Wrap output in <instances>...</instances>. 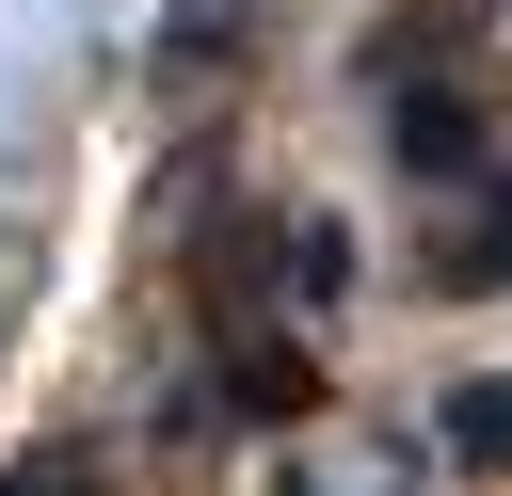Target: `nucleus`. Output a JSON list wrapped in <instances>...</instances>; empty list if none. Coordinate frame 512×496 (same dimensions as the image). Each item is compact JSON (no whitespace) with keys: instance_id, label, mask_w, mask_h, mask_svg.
<instances>
[{"instance_id":"nucleus-1","label":"nucleus","mask_w":512,"mask_h":496,"mask_svg":"<svg viewBox=\"0 0 512 496\" xmlns=\"http://www.w3.org/2000/svg\"><path fill=\"white\" fill-rule=\"evenodd\" d=\"M384 144H400V176H480V160H496V128H480L464 96H432V80L384 96Z\"/></svg>"},{"instance_id":"nucleus-2","label":"nucleus","mask_w":512,"mask_h":496,"mask_svg":"<svg viewBox=\"0 0 512 496\" xmlns=\"http://www.w3.org/2000/svg\"><path fill=\"white\" fill-rule=\"evenodd\" d=\"M224 400H240V416H304V400H320V368H304V352H272V336H224Z\"/></svg>"},{"instance_id":"nucleus-3","label":"nucleus","mask_w":512,"mask_h":496,"mask_svg":"<svg viewBox=\"0 0 512 496\" xmlns=\"http://www.w3.org/2000/svg\"><path fill=\"white\" fill-rule=\"evenodd\" d=\"M416 272H432V288H512V208H496V224H464V240H432Z\"/></svg>"},{"instance_id":"nucleus-4","label":"nucleus","mask_w":512,"mask_h":496,"mask_svg":"<svg viewBox=\"0 0 512 496\" xmlns=\"http://www.w3.org/2000/svg\"><path fill=\"white\" fill-rule=\"evenodd\" d=\"M448 448L512 480V384H448Z\"/></svg>"},{"instance_id":"nucleus-5","label":"nucleus","mask_w":512,"mask_h":496,"mask_svg":"<svg viewBox=\"0 0 512 496\" xmlns=\"http://www.w3.org/2000/svg\"><path fill=\"white\" fill-rule=\"evenodd\" d=\"M160 48H176V64H224V48H240V0H176Z\"/></svg>"},{"instance_id":"nucleus-6","label":"nucleus","mask_w":512,"mask_h":496,"mask_svg":"<svg viewBox=\"0 0 512 496\" xmlns=\"http://www.w3.org/2000/svg\"><path fill=\"white\" fill-rule=\"evenodd\" d=\"M288 288H304V304H336V288H352V240H336V224H304V240H288Z\"/></svg>"},{"instance_id":"nucleus-7","label":"nucleus","mask_w":512,"mask_h":496,"mask_svg":"<svg viewBox=\"0 0 512 496\" xmlns=\"http://www.w3.org/2000/svg\"><path fill=\"white\" fill-rule=\"evenodd\" d=\"M0 496H96V464L80 448H32V464H0Z\"/></svg>"}]
</instances>
